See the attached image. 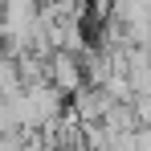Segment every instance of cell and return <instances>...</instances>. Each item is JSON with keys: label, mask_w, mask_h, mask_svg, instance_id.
<instances>
[{"label": "cell", "mask_w": 151, "mask_h": 151, "mask_svg": "<svg viewBox=\"0 0 151 151\" xmlns=\"http://www.w3.org/2000/svg\"><path fill=\"white\" fill-rule=\"evenodd\" d=\"M45 82L65 98H74L78 90H86V65L78 61V53H49L45 57Z\"/></svg>", "instance_id": "6da1fadb"}, {"label": "cell", "mask_w": 151, "mask_h": 151, "mask_svg": "<svg viewBox=\"0 0 151 151\" xmlns=\"http://www.w3.org/2000/svg\"><path fill=\"white\" fill-rule=\"evenodd\" d=\"M45 151H65V147H45Z\"/></svg>", "instance_id": "7a4b0ae2"}]
</instances>
